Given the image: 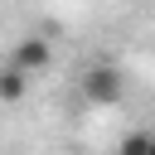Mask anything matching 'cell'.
<instances>
[{
	"label": "cell",
	"instance_id": "277c9868",
	"mask_svg": "<svg viewBox=\"0 0 155 155\" xmlns=\"http://www.w3.org/2000/svg\"><path fill=\"white\" fill-rule=\"evenodd\" d=\"M116 155H150V131H131Z\"/></svg>",
	"mask_w": 155,
	"mask_h": 155
},
{
	"label": "cell",
	"instance_id": "5b68a950",
	"mask_svg": "<svg viewBox=\"0 0 155 155\" xmlns=\"http://www.w3.org/2000/svg\"><path fill=\"white\" fill-rule=\"evenodd\" d=\"M150 155H155V131H150Z\"/></svg>",
	"mask_w": 155,
	"mask_h": 155
},
{
	"label": "cell",
	"instance_id": "3957f363",
	"mask_svg": "<svg viewBox=\"0 0 155 155\" xmlns=\"http://www.w3.org/2000/svg\"><path fill=\"white\" fill-rule=\"evenodd\" d=\"M24 87H29V73H24L19 63H5V68H0V102H19Z\"/></svg>",
	"mask_w": 155,
	"mask_h": 155
},
{
	"label": "cell",
	"instance_id": "6da1fadb",
	"mask_svg": "<svg viewBox=\"0 0 155 155\" xmlns=\"http://www.w3.org/2000/svg\"><path fill=\"white\" fill-rule=\"evenodd\" d=\"M121 92H126V82H121V73H116V68L97 63V68H87V73H82V97H87L92 107H116V102H121Z\"/></svg>",
	"mask_w": 155,
	"mask_h": 155
},
{
	"label": "cell",
	"instance_id": "7a4b0ae2",
	"mask_svg": "<svg viewBox=\"0 0 155 155\" xmlns=\"http://www.w3.org/2000/svg\"><path fill=\"white\" fill-rule=\"evenodd\" d=\"M10 63H19L24 73H44V68L53 63V48H48V39L29 34V39H19V44H15V58H10Z\"/></svg>",
	"mask_w": 155,
	"mask_h": 155
}]
</instances>
